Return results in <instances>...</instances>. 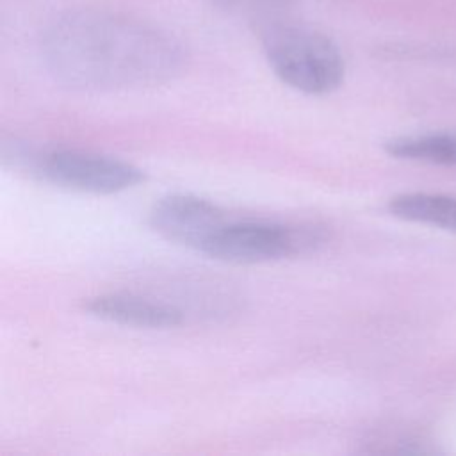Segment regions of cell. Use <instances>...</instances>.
I'll return each mask as SVG.
<instances>
[{
    "label": "cell",
    "instance_id": "obj_9",
    "mask_svg": "<svg viewBox=\"0 0 456 456\" xmlns=\"http://www.w3.org/2000/svg\"><path fill=\"white\" fill-rule=\"evenodd\" d=\"M216 5L233 11V12H244V14H260V16H271L281 7L289 5L292 0H212Z\"/></svg>",
    "mask_w": 456,
    "mask_h": 456
},
{
    "label": "cell",
    "instance_id": "obj_3",
    "mask_svg": "<svg viewBox=\"0 0 456 456\" xmlns=\"http://www.w3.org/2000/svg\"><path fill=\"white\" fill-rule=\"evenodd\" d=\"M324 240L317 224L235 221L221 226L201 253L232 264H260L315 251Z\"/></svg>",
    "mask_w": 456,
    "mask_h": 456
},
{
    "label": "cell",
    "instance_id": "obj_4",
    "mask_svg": "<svg viewBox=\"0 0 456 456\" xmlns=\"http://www.w3.org/2000/svg\"><path fill=\"white\" fill-rule=\"evenodd\" d=\"M37 171L55 185L93 194L119 192L144 180V173L137 166L84 150L50 151L39 159Z\"/></svg>",
    "mask_w": 456,
    "mask_h": 456
},
{
    "label": "cell",
    "instance_id": "obj_1",
    "mask_svg": "<svg viewBox=\"0 0 456 456\" xmlns=\"http://www.w3.org/2000/svg\"><path fill=\"white\" fill-rule=\"evenodd\" d=\"M48 71L84 91L139 89L180 73L185 55L166 30L107 9H71L55 16L41 37Z\"/></svg>",
    "mask_w": 456,
    "mask_h": 456
},
{
    "label": "cell",
    "instance_id": "obj_6",
    "mask_svg": "<svg viewBox=\"0 0 456 456\" xmlns=\"http://www.w3.org/2000/svg\"><path fill=\"white\" fill-rule=\"evenodd\" d=\"M84 306L91 315L135 328H173L183 322L180 308L130 292L100 294Z\"/></svg>",
    "mask_w": 456,
    "mask_h": 456
},
{
    "label": "cell",
    "instance_id": "obj_7",
    "mask_svg": "<svg viewBox=\"0 0 456 456\" xmlns=\"http://www.w3.org/2000/svg\"><path fill=\"white\" fill-rule=\"evenodd\" d=\"M392 216L456 232V198L429 192H406L394 196L388 203Z\"/></svg>",
    "mask_w": 456,
    "mask_h": 456
},
{
    "label": "cell",
    "instance_id": "obj_5",
    "mask_svg": "<svg viewBox=\"0 0 456 456\" xmlns=\"http://www.w3.org/2000/svg\"><path fill=\"white\" fill-rule=\"evenodd\" d=\"M150 226L169 242L203 251L216 232L226 224L224 212L210 200L194 194H169L150 210Z\"/></svg>",
    "mask_w": 456,
    "mask_h": 456
},
{
    "label": "cell",
    "instance_id": "obj_8",
    "mask_svg": "<svg viewBox=\"0 0 456 456\" xmlns=\"http://www.w3.org/2000/svg\"><path fill=\"white\" fill-rule=\"evenodd\" d=\"M387 151L397 159L456 166V134H424L397 137L387 142Z\"/></svg>",
    "mask_w": 456,
    "mask_h": 456
},
{
    "label": "cell",
    "instance_id": "obj_2",
    "mask_svg": "<svg viewBox=\"0 0 456 456\" xmlns=\"http://www.w3.org/2000/svg\"><path fill=\"white\" fill-rule=\"evenodd\" d=\"M262 46L274 75L306 94H326L344 80V57L322 32L281 20L262 27Z\"/></svg>",
    "mask_w": 456,
    "mask_h": 456
}]
</instances>
